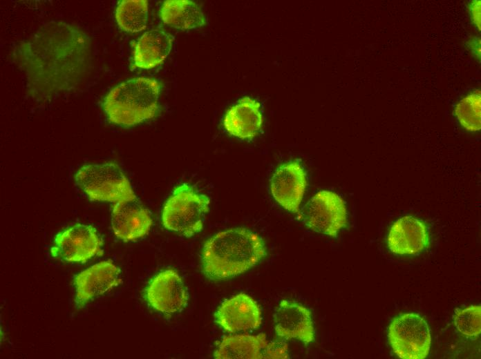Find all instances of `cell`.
<instances>
[{
	"label": "cell",
	"instance_id": "cell-25",
	"mask_svg": "<svg viewBox=\"0 0 481 359\" xmlns=\"http://www.w3.org/2000/svg\"><path fill=\"white\" fill-rule=\"evenodd\" d=\"M480 37L474 36L471 37L466 42L467 47L471 52L473 57L479 62L481 58Z\"/></svg>",
	"mask_w": 481,
	"mask_h": 359
},
{
	"label": "cell",
	"instance_id": "cell-18",
	"mask_svg": "<svg viewBox=\"0 0 481 359\" xmlns=\"http://www.w3.org/2000/svg\"><path fill=\"white\" fill-rule=\"evenodd\" d=\"M269 342L264 333L239 334L225 336L214 356L218 359H261Z\"/></svg>",
	"mask_w": 481,
	"mask_h": 359
},
{
	"label": "cell",
	"instance_id": "cell-23",
	"mask_svg": "<svg viewBox=\"0 0 481 359\" xmlns=\"http://www.w3.org/2000/svg\"><path fill=\"white\" fill-rule=\"evenodd\" d=\"M288 347L283 342H270L264 351V358H289Z\"/></svg>",
	"mask_w": 481,
	"mask_h": 359
},
{
	"label": "cell",
	"instance_id": "cell-9",
	"mask_svg": "<svg viewBox=\"0 0 481 359\" xmlns=\"http://www.w3.org/2000/svg\"><path fill=\"white\" fill-rule=\"evenodd\" d=\"M144 297L154 310L165 315L182 311L189 300L182 279L173 269L164 270L155 275L146 287Z\"/></svg>",
	"mask_w": 481,
	"mask_h": 359
},
{
	"label": "cell",
	"instance_id": "cell-2",
	"mask_svg": "<svg viewBox=\"0 0 481 359\" xmlns=\"http://www.w3.org/2000/svg\"><path fill=\"white\" fill-rule=\"evenodd\" d=\"M267 255L262 238L245 228L220 231L204 244L201 262L204 274L214 280L240 275L257 265Z\"/></svg>",
	"mask_w": 481,
	"mask_h": 359
},
{
	"label": "cell",
	"instance_id": "cell-14",
	"mask_svg": "<svg viewBox=\"0 0 481 359\" xmlns=\"http://www.w3.org/2000/svg\"><path fill=\"white\" fill-rule=\"evenodd\" d=\"M430 244V235L426 224L411 215L397 220L387 235L388 249L397 255H416L425 251Z\"/></svg>",
	"mask_w": 481,
	"mask_h": 359
},
{
	"label": "cell",
	"instance_id": "cell-21",
	"mask_svg": "<svg viewBox=\"0 0 481 359\" xmlns=\"http://www.w3.org/2000/svg\"><path fill=\"white\" fill-rule=\"evenodd\" d=\"M454 113L462 126L470 132L481 129V92L476 89L461 99Z\"/></svg>",
	"mask_w": 481,
	"mask_h": 359
},
{
	"label": "cell",
	"instance_id": "cell-8",
	"mask_svg": "<svg viewBox=\"0 0 481 359\" xmlns=\"http://www.w3.org/2000/svg\"><path fill=\"white\" fill-rule=\"evenodd\" d=\"M103 241L95 228L76 224L62 231L55 237L50 249L53 257L68 262L84 263L102 255Z\"/></svg>",
	"mask_w": 481,
	"mask_h": 359
},
{
	"label": "cell",
	"instance_id": "cell-6",
	"mask_svg": "<svg viewBox=\"0 0 481 359\" xmlns=\"http://www.w3.org/2000/svg\"><path fill=\"white\" fill-rule=\"evenodd\" d=\"M393 352L403 359H423L430 351L431 336L426 321L414 313L395 318L388 329Z\"/></svg>",
	"mask_w": 481,
	"mask_h": 359
},
{
	"label": "cell",
	"instance_id": "cell-15",
	"mask_svg": "<svg viewBox=\"0 0 481 359\" xmlns=\"http://www.w3.org/2000/svg\"><path fill=\"white\" fill-rule=\"evenodd\" d=\"M153 224L148 209L135 203H115L111 212L114 235L124 242H132L147 235Z\"/></svg>",
	"mask_w": 481,
	"mask_h": 359
},
{
	"label": "cell",
	"instance_id": "cell-19",
	"mask_svg": "<svg viewBox=\"0 0 481 359\" xmlns=\"http://www.w3.org/2000/svg\"><path fill=\"white\" fill-rule=\"evenodd\" d=\"M160 16L164 23L181 30L200 28L206 23L200 7L189 0L164 1Z\"/></svg>",
	"mask_w": 481,
	"mask_h": 359
},
{
	"label": "cell",
	"instance_id": "cell-24",
	"mask_svg": "<svg viewBox=\"0 0 481 359\" xmlns=\"http://www.w3.org/2000/svg\"><path fill=\"white\" fill-rule=\"evenodd\" d=\"M469 10L474 26L481 30V1L480 0H473L469 3Z\"/></svg>",
	"mask_w": 481,
	"mask_h": 359
},
{
	"label": "cell",
	"instance_id": "cell-16",
	"mask_svg": "<svg viewBox=\"0 0 481 359\" xmlns=\"http://www.w3.org/2000/svg\"><path fill=\"white\" fill-rule=\"evenodd\" d=\"M263 122L260 103L249 97H244L227 110L223 124L229 135L249 140L258 135Z\"/></svg>",
	"mask_w": 481,
	"mask_h": 359
},
{
	"label": "cell",
	"instance_id": "cell-12",
	"mask_svg": "<svg viewBox=\"0 0 481 359\" xmlns=\"http://www.w3.org/2000/svg\"><path fill=\"white\" fill-rule=\"evenodd\" d=\"M306 186L305 172L296 162L281 164L270 180V191L274 199L291 213H299Z\"/></svg>",
	"mask_w": 481,
	"mask_h": 359
},
{
	"label": "cell",
	"instance_id": "cell-17",
	"mask_svg": "<svg viewBox=\"0 0 481 359\" xmlns=\"http://www.w3.org/2000/svg\"><path fill=\"white\" fill-rule=\"evenodd\" d=\"M172 36L160 29L145 32L138 40L133 50V66L151 69L160 65L169 55Z\"/></svg>",
	"mask_w": 481,
	"mask_h": 359
},
{
	"label": "cell",
	"instance_id": "cell-7",
	"mask_svg": "<svg viewBox=\"0 0 481 359\" xmlns=\"http://www.w3.org/2000/svg\"><path fill=\"white\" fill-rule=\"evenodd\" d=\"M303 219L312 231L336 237L348 222L346 204L336 193L320 191L304 206Z\"/></svg>",
	"mask_w": 481,
	"mask_h": 359
},
{
	"label": "cell",
	"instance_id": "cell-3",
	"mask_svg": "<svg viewBox=\"0 0 481 359\" xmlns=\"http://www.w3.org/2000/svg\"><path fill=\"white\" fill-rule=\"evenodd\" d=\"M160 86L150 77H136L120 83L105 96L102 108L108 120L130 127L155 117Z\"/></svg>",
	"mask_w": 481,
	"mask_h": 359
},
{
	"label": "cell",
	"instance_id": "cell-4",
	"mask_svg": "<svg viewBox=\"0 0 481 359\" xmlns=\"http://www.w3.org/2000/svg\"><path fill=\"white\" fill-rule=\"evenodd\" d=\"M209 204V198L194 186L179 184L163 206L162 225L169 231L191 237L201 231Z\"/></svg>",
	"mask_w": 481,
	"mask_h": 359
},
{
	"label": "cell",
	"instance_id": "cell-1",
	"mask_svg": "<svg viewBox=\"0 0 481 359\" xmlns=\"http://www.w3.org/2000/svg\"><path fill=\"white\" fill-rule=\"evenodd\" d=\"M30 90L44 97L67 91L84 77L91 64L86 34L68 23L46 24L15 52Z\"/></svg>",
	"mask_w": 481,
	"mask_h": 359
},
{
	"label": "cell",
	"instance_id": "cell-20",
	"mask_svg": "<svg viewBox=\"0 0 481 359\" xmlns=\"http://www.w3.org/2000/svg\"><path fill=\"white\" fill-rule=\"evenodd\" d=\"M147 0H122L115 9V19L123 30L135 33L144 30L148 21Z\"/></svg>",
	"mask_w": 481,
	"mask_h": 359
},
{
	"label": "cell",
	"instance_id": "cell-11",
	"mask_svg": "<svg viewBox=\"0 0 481 359\" xmlns=\"http://www.w3.org/2000/svg\"><path fill=\"white\" fill-rule=\"evenodd\" d=\"M215 321L229 333L256 329L262 322L261 310L252 298L240 293L223 302L215 313Z\"/></svg>",
	"mask_w": 481,
	"mask_h": 359
},
{
	"label": "cell",
	"instance_id": "cell-13",
	"mask_svg": "<svg viewBox=\"0 0 481 359\" xmlns=\"http://www.w3.org/2000/svg\"><path fill=\"white\" fill-rule=\"evenodd\" d=\"M276 335L283 339H296L304 344L314 340V328L311 312L295 301L283 300L274 313Z\"/></svg>",
	"mask_w": 481,
	"mask_h": 359
},
{
	"label": "cell",
	"instance_id": "cell-10",
	"mask_svg": "<svg viewBox=\"0 0 481 359\" xmlns=\"http://www.w3.org/2000/svg\"><path fill=\"white\" fill-rule=\"evenodd\" d=\"M121 271L111 260L102 261L81 271L74 278L75 304L82 308L91 300L122 283Z\"/></svg>",
	"mask_w": 481,
	"mask_h": 359
},
{
	"label": "cell",
	"instance_id": "cell-22",
	"mask_svg": "<svg viewBox=\"0 0 481 359\" xmlns=\"http://www.w3.org/2000/svg\"><path fill=\"white\" fill-rule=\"evenodd\" d=\"M453 320L458 331L464 336L469 338L478 336L481 331L480 306H470L458 310Z\"/></svg>",
	"mask_w": 481,
	"mask_h": 359
},
{
	"label": "cell",
	"instance_id": "cell-5",
	"mask_svg": "<svg viewBox=\"0 0 481 359\" xmlns=\"http://www.w3.org/2000/svg\"><path fill=\"white\" fill-rule=\"evenodd\" d=\"M75 180L92 201L115 204L137 200L129 180L114 163L84 165L77 171Z\"/></svg>",
	"mask_w": 481,
	"mask_h": 359
}]
</instances>
